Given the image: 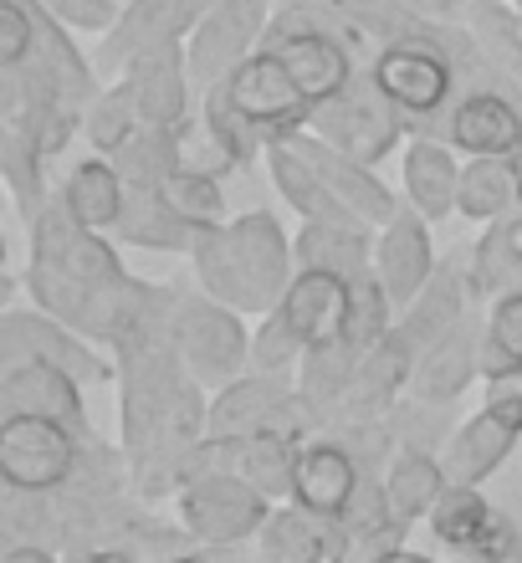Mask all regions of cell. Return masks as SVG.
<instances>
[{"instance_id": "5bb4252c", "label": "cell", "mask_w": 522, "mask_h": 563, "mask_svg": "<svg viewBox=\"0 0 522 563\" xmlns=\"http://www.w3.org/2000/svg\"><path fill=\"white\" fill-rule=\"evenodd\" d=\"M0 416H52L62 426L92 435L88 420V385L46 358H21L0 369Z\"/></svg>"}, {"instance_id": "603a6c76", "label": "cell", "mask_w": 522, "mask_h": 563, "mask_svg": "<svg viewBox=\"0 0 522 563\" xmlns=\"http://www.w3.org/2000/svg\"><path fill=\"white\" fill-rule=\"evenodd\" d=\"M477 379H481V318L466 312L462 323L451 328V333H441V339L420 354L415 374H410V395L456 405Z\"/></svg>"}, {"instance_id": "4316f807", "label": "cell", "mask_w": 522, "mask_h": 563, "mask_svg": "<svg viewBox=\"0 0 522 563\" xmlns=\"http://www.w3.org/2000/svg\"><path fill=\"white\" fill-rule=\"evenodd\" d=\"M292 246H298V267H323L348 282L374 272V225L358 221V216H344V221H302Z\"/></svg>"}, {"instance_id": "5b68a950", "label": "cell", "mask_w": 522, "mask_h": 563, "mask_svg": "<svg viewBox=\"0 0 522 563\" xmlns=\"http://www.w3.org/2000/svg\"><path fill=\"white\" fill-rule=\"evenodd\" d=\"M175 349L179 358L190 364V374L215 395L221 385L241 379L252 369V333H246V312L210 297L206 287L200 292H185L179 287L175 297Z\"/></svg>"}, {"instance_id": "f35d334b", "label": "cell", "mask_w": 522, "mask_h": 563, "mask_svg": "<svg viewBox=\"0 0 522 563\" xmlns=\"http://www.w3.org/2000/svg\"><path fill=\"white\" fill-rule=\"evenodd\" d=\"M302 339L277 318V312H262V323L252 328V369H271V374H298L302 364Z\"/></svg>"}, {"instance_id": "d590c367", "label": "cell", "mask_w": 522, "mask_h": 563, "mask_svg": "<svg viewBox=\"0 0 522 563\" xmlns=\"http://www.w3.org/2000/svg\"><path fill=\"white\" fill-rule=\"evenodd\" d=\"M389 430H395V445H420V451H446L451 430L462 426L456 420V405H441V400H420L404 389L395 410H389Z\"/></svg>"}, {"instance_id": "44dd1931", "label": "cell", "mask_w": 522, "mask_h": 563, "mask_svg": "<svg viewBox=\"0 0 522 563\" xmlns=\"http://www.w3.org/2000/svg\"><path fill=\"white\" fill-rule=\"evenodd\" d=\"M462 148L441 134H410L400 148V175L404 200L425 216V221H451L456 216V195H462Z\"/></svg>"}, {"instance_id": "4fadbf2b", "label": "cell", "mask_w": 522, "mask_h": 563, "mask_svg": "<svg viewBox=\"0 0 522 563\" xmlns=\"http://www.w3.org/2000/svg\"><path fill=\"white\" fill-rule=\"evenodd\" d=\"M195 21H200V5L195 0H129L119 11V21L98 36V73L103 77H119L138 52L149 46H169V42H190Z\"/></svg>"}, {"instance_id": "9c48e42d", "label": "cell", "mask_w": 522, "mask_h": 563, "mask_svg": "<svg viewBox=\"0 0 522 563\" xmlns=\"http://www.w3.org/2000/svg\"><path fill=\"white\" fill-rule=\"evenodd\" d=\"M210 88H221L225 103L236 108L267 144L292 134V129H308V119H313V103L302 98V88L292 82V73H287V62L277 57L271 46H256L252 57H241L236 67H231L221 82H210Z\"/></svg>"}, {"instance_id": "ffe728a7", "label": "cell", "mask_w": 522, "mask_h": 563, "mask_svg": "<svg viewBox=\"0 0 522 563\" xmlns=\"http://www.w3.org/2000/svg\"><path fill=\"white\" fill-rule=\"evenodd\" d=\"M262 159H267L271 185H277V195L292 206V216H298V221H344V216H354V210L333 195L329 175H323V164L313 159V148L302 144V129H292V134H282V139H271Z\"/></svg>"}, {"instance_id": "30bf717a", "label": "cell", "mask_w": 522, "mask_h": 563, "mask_svg": "<svg viewBox=\"0 0 522 563\" xmlns=\"http://www.w3.org/2000/svg\"><path fill=\"white\" fill-rule=\"evenodd\" d=\"M518 441H522V374L518 379H487V405L451 430L446 451H441L446 476L481 487L518 451Z\"/></svg>"}, {"instance_id": "7a4b0ae2", "label": "cell", "mask_w": 522, "mask_h": 563, "mask_svg": "<svg viewBox=\"0 0 522 563\" xmlns=\"http://www.w3.org/2000/svg\"><path fill=\"white\" fill-rule=\"evenodd\" d=\"M26 231H31V256H26V272H21V287L31 292L36 308L57 312L62 323H73L92 287L129 277L113 231H92V225L73 221L57 200Z\"/></svg>"}, {"instance_id": "83f0119b", "label": "cell", "mask_w": 522, "mask_h": 563, "mask_svg": "<svg viewBox=\"0 0 522 563\" xmlns=\"http://www.w3.org/2000/svg\"><path fill=\"white\" fill-rule=\"evenodd\" d=\"M119 246H138V252H165V256H190L195 225H185L159 195V185H129V206H123L119 225H113Z\"/></svg>"}, {"instance_id": "ee69618b", "label": "cell", "mask_w": 522, "mask_h": 563, "mask_svg": "<svg viewBox=\"0 0 522 563\" xmlns=\"http://www.w3.org/2000/svg\"><path fill=\"white\" fill-rule=\"evenodd\" d=\"M195 5H200V15H206V11H210V5H215V0H195Z\"/></svg>"}, {"instance_id": "277c9868", "label": "cell", "mask_w": 522, "mask_h": 563, "mask_svg": "<svg viewBox=\"0 0 522 563\" xmlns=\"http://www.w3.org/2000/svg\"><path fill=\"white\" fill-rule=\"evenodd\" d=\"M271 497L256 482L236 472V466H206V472L185 482L175 497L179 522L200 538L206 553H231L241 549L246 538H256L271 518Z\"/></svg>"}, {"instance_id": "f546056e", "label": "cell", "mask_w": 522, "mask_h": 563, "mask_svg": "<svg viewBox=\"0 0 522 563\" xmlns=\"http://www.w3.org/2000/svg\"><path fill=\"white\" fill-rule=\"evenodd\" d=\"M518 210V154H471L462 164V195H456V216L462 221H502Z\"/></svg>"}, {"instance_id": "7402d4cb", "label": "cell", "mask_w": 522, "mask_h": 563, "mask_svg": "<svg viewBox=\"0 0 522 563\" xmlns=\"http://www.w3.org/2000/svg\"><path fill=\"white\" fill-rule=\"evenodd\" d=\"M277 318H282L292 333L302 339V349H323V343L344 339V323H348V277L338 272H323V267H298L292 287L282 292L277 302Z\"/></svg>"}, {"instance_id": "6da1fadb", "label": "cell", "mask_w": 522, "mask_h": 563, "mask_svg": "<svg viewBox=\"0 0 522 563\" xmlns=\"http://www.w3.org/2000/svg\"><path fill=\"white\" fill-rule=\"evenodd\" d=\"M195 287L221 297L246 318H262L282 302L298 277V246L271 210H246L236 221H215L195 231L190 246Z\"/></svg>"}, {"instance_id": "1f68e13d", "label": "cell", "mask_w": 522, "mask_h": 563, "mask_svg": "<svg viewBox=\"0 0 522 563\" xmlns=\"http://www.w3.org/2000/svg\"><path fill=\"white\" fill-rule=\"evenodd\" d=\"M471 282H477L481 302L522 282V206L508 210L502 221H487V231L471 246Z\"/></svg>"}, {"instance_id": "8fae6325", "label": "cell", "mask_w": 522, "mask_h": 563, "mask_svg": "<svg viewBox=\"0 0 522 563\" xmlns=\"http://www.w3.org/2000/svg\"><path fill=\"white\" fill-rule=\"evenodd\" d=\"M82 430L52 416H0V482L57 492L82 461Z\"/></svg>"}, {"instance_id": "4dcf8cb0", "label": "cell", "mask_w": 522, "mask_h": 563, "mask_svg": "<svg viewBox=\"0 0 522 563\" xmlns=\"http://www.w3.org/2000/svg\"><path fill=\"white\" fill-rule=\"evenodd\" d=\"M492 518H497V507L487 503V492L471 487V482H451V487L441 492V503L431 507L425 528H431V538L441 549L471 559V549H477L481 533L492 528Z\"/></svg>"}, {"instance_id": "74e56055", "label": "cell", "mask_w": 522, "mask_h": 563, "mask_svg": "<svg viewBox=\"0 0 522 563\" xmlns=\"http://www.w3.org/2000/svg\"><path fill=\"white\" fill-rule=\"evenodd\" d=\"M113 159L129 185H165L179 169V134L175 129H138Z\"/></svg>"}, {"instance_id": "52a82bcc", "label": "cell", "mask_w": 522, "mask_h": 563, "mask_svg": "<svg viewBox=\"0 0 522 563\" xmlns=\"http://www.w3.org/2000/svg\"><path fill=\"white\" fill-rule=\"evenodd\" d=\"M308 129L323 134L333 148L364 159V164H379V159H389V154H400L404 139H410V119L389 103L385 88H379L374 73H364V67H358V77L338 92V98L313 108Z\"/></svg>"}, {"instance_id": "ba28073f", "label": "cell", "mask_w": 522, "mask_h": 563, "mask_svg": "<svg viewBox=\"0 0 522 563\" xmlns=\"http://www.w3.org/2000/svg\"><path fill=\"white\" fill-rule=\"evenodd\" d=\"M21 358L62 364L88 389L119 379V358L108 354L103 343H92L88 333H77L73 323H62L57 312L46 308H5V318H0V369L21 364Z\"/></svg>"}, {"instance_id": "7c38bea8", "label": "cell", "mask_w": 522, "mask_h": 563, "mask_svg": "<svg viewBox=\"0 0 522 563\" xmlns=\"http://www.w3.org/2000/svg\"><path fill=\"white\" fill-rule=\"evenodd\" d=\"M271 15H277V0H215V5L195 21L190 42H185L195 88L221 82L241 57H252L256 46L267 42Z\"/></svg>"}, {"instance_id": "d4e9b609", "label": "cell", "mask_w": 522, "mask_h": 563, "mask_svg": "<svg viewBox=\"0 0 522 563\" xmlns=\"http://www.w3.org/2000/svg\"><path fill=\"white\" fill-rule=\"evenodd\" d=\"M302 144L313 148V159L323 164V175H329V185H333V195L344 200L348 210H354L358 221H369L374 231L395 216V210L404 206V195H395L385 185V179L374 175V164H364V159H354V154H344V148H333L323 134H313V129H302Z\"/></svg>"}, {"instance_id": "f6af8a7d", "label": "cell", "mask_w": 522, "mask_h": 563, "mask_svg": "<svg viewBox=\"0 0 522 563\" xmlns=\"http://www.w3.org/2000/svg\"><path fill=\"white\" fill-rule=\"evenodd\" d=\"M518 154H522V144H518Z\"/></svg>"}, {"instance_id": "8992f818", "label": "cell", "mask_w": 522, "mask_h": 563, "mask_svg": "<svg viewBox=\"0 0 522 563\" xmlns=\"http://www.w3.org/2000/svg\"><path fill=\"white\" fill-rule=\"evenodd\" d=\"M256 430H292V435H318L313 405L302 400L298 374H271V369H246L241 379L215 389L206 416L210 441H246Z\"/></svg>"}, {"instance_id": "e575fe53", "label": "cell", "mask_w": 522, "mask_h": 563, "mask_svg": "<svg viewBox=\"0 0 522 563\" xmlns=\"http://www.w3.org/2000/svg\"><path fill=\"white\" fill-rule=\"evenodd\" d=\"M138 129H149L144 123V113H138V103H134V92L123 88L119 77L108 82L98 98L88 103V113H82V139H88V148H98V154H119L129 139L138 134Z\"/></svg>"}, {"instance_id": "d6986e66", "label": "cell", "mask_w": 522, "mask_h": 563, "mask_svg": "<svg viewBox=\"0 0 522 563\" xmlns=\"http://www.w3.org/2000/svg\"><path fill=\"white\" fill-rule=\"evenodd\" d=\"M256 553L287 563H338L354 559V543H348V528L338 518H323V512L287 497L271 507L267 528L256 533Z\"/></svg>"}, {"instance_id": "cb8c5ba5", "label": "cell", "mask_w": 522, "mask_h": 563, "mask_svg": "<svg viewBox=\"0 0 522 563\" xmlns=\"http://www.w3.org/2000/svg\"><path fill=\"white\" fill-rule=\"evenodd\" d=\"M52 200H57L73 221L92 225V231H113L123 206H129V179H123L119 159H108V154L92 148L88 159L67 164V175H62V185L52 190Z\"/></svg>"}, {"instance_id": "484cf974", "label": "cell", "mask_w": 522, "mask_h": 563, "mask_svg": "<svg viewBox=\"0 0 522 563\" xmlns=\"http://www.w3.org/2000/svg\"><path fill=\"white\" fill-rule=\"evenodd\" d=\"M302 435L292 430H256L246 441H215V466H236L246 482L267 492L271 503L292 497V472H298Z\"/></svg>"}, {"instance_id": "2e32d148", "label": "cell", "mask_w": 522, "mask_h": 563, "mask_svg": "<svg viewBox=\"0 0 522 563\" xmlns=\"http://www.w3.org/2000/svg\"><path fill=\"white\" fill-rule=\"evenodd\" d=\"M119 82L134 92V103H138V113H144L149 129H179V123L195 113V103H190L195 77H190L185 42L138 52V57L119 73Z\"/></svg>"}, {"instance_id": "3957f363", "label": "cell", "mask_w": 522, "mask_h": 563, "mask_svg": "<svg viewBox=\"0 0 522 563\" xmlns=\"http://www.w3.org/2000/svg\"><path fill=\"white\" fill-rule=\"evenodd\" d=\"M374 82L410 119V134H441L446 108L462 98V67L446 46V21H420L410 36H395L374 52Z\"/></svg>"}, {"instance_id": "b9f144b4", "label": "cell", "mask_w": 522, "mask_h": 563, "mask_svg": "<svg viewBox=\"0 0 522 563\" xmlns=\"http://www.w3.org/2000/svg\"><path fill=\"white\" fill-rule=\"evenodd\" d=\"M67 553L52 543H0V563H62Z\"/></svg>"}, {"instance_id": "bcb514c9", "label": "cell", "mask_w": 522, "mask_h": 563, "mask_svg": "<svg viewBox=\"0 0 522 563\" xmlns=\"http://www.w3.org/2000/svg\"><path fill=\"white\" fill-rule=\"evenodd\" d=\"M518 5H522V0H518Z\"/></svg>"}, {"instance_id": "8d00e7d4", "label": "cell", "mask_w": 522, "mask_h": 563, "mask_svg": "<svg viewBox=\"0 0 522 563\" xmlns=\"http://www.w3.org/2000/svg\"><path fill=\"white\" fill-rule=\"evenodd\" d=\"M159 195L169 200V210H175L185 225H215L225 221V190H221V175H210V169H190V164H179L175 175L159 185Z\"/></svg>"}, {"instance_id": "e0dca14e", "label": "cell", "mask_w": 522, "mask_h": 563, "mask_svg": "<svg viewBox=\"0 0 522 563\" xmlns=\"http://www.w3.org/2000/svg\"><path fill=\"white\" fill-rule=\"evenodd\" d=\"M441 139L471 154H518L522 144V103L508 88H471L446 108Z\"/></svg>"}, {"instance_id": "836d02e7", "label": "cell", "mask_w": 522, "mask_h": 563, "mask_svg": "<svg viewBox=\"0 0 522 563\" xmlns=\"http://www.w3.org/2000/svg\"><path fill=\"white\" fill-rule=\"evenodd\" d=\"M522 374V282L487 297L481 312V379H518Z\"/></svg>"}, {"instance_id": "ac0fdd59", "label": "cell", "mask_w": 522, "mask_h": 563, "mask_svg": "<svg viewBox=\"0 0 522 563\" xmlns=\"http://www.w3.org/2000/svg\"><path fill=\"white\" fill-rule=\"evenodd\" d=\"M358 482H364V461L338 435L318 430V435L302 441L298 472H292V503L313 507L323 518H344V507L354 503Z\"/></svg>"}, {"instance_id": "ab89813d", "label": "cell", "mask_w": 522, "mask_h": 563, "mask_svg": "<svg viewBox=\"0 0 522 563\" xmlns=\"http://www.w3.org/2000/svg\"><path fill=\"white\" fill-rule=\"evenodd\" d=\"M42 5H52L73 31H108L123 11L119 0H42Z\"/></svg>"}, {"instance_id": "f1b7e54d", "label": "cell", "mask_w": 522, "mask_h": 563, "mask_svg": "<svg viewBox=\"0 0 522 563\" xmlns=\"http://www.w3.org/2000/svg\"><path fill=\"white\" fill-rule=\"evenodd\" d=\"M446 487H451V476H446L441 451L400 445L385 466V492H389V503H395V518L410 522V528L431 518V507L441 503V492Z\"/></svg>"}, {"instance_id": "60d3db41", "label": "cell", "mask_w": 522, "mask_h": 563, "mask_svg": "<svg viewBox=\"0 0 522 563\" xmlns=\"http://www.w3.org/2000/svg\"><path fill=\"white\" fill-rule=\"evenodd\" d=\"M471 559H481V563H518L522 559V528L508 518V512H497L492 528H487L481 543L471 549Z\"/></svg>"}, {"instance_id": "9a60e30c", "label": "cell", "mask_w": 522, "mask_h": 563, "mask_svg": "<svg viewBox=\"0 0 522 563\" xmlns=\"http://www.w3.org/2000/svg\"><path fill=\"white\" fill-rule=\"evenodd\" d=\"M431 225L410 200H404L395 216H389L379 231H374V272L379 282L389 287L395 297V308H410L420 292H425V282L435 277V241H431Z\"/></svg>"}, {"instance_id": "7bdbcfd3", "label": "cell", "mask_w": 522, "mask_h": 563, "mask_svg": "<svg viewBox=\"0 0 522 563\" xmlns=\"http://www.w3.org/2000/svg\"><path fill=\"white\" fill-rule=\"evenodd\" d=\"M518 206H522V154H518Z\"/></svg>"}, {"instance_id": "d6a6232c", "label": "cell", "mask_w": 522, "mask_h": 563, "mask_svg": "<svg viewBox=\"0 0 522 563\" xmlns=\"http://www.w3.org/2000/svg\"><path fill=\"white\" fill-rule=\"evenodd\" d=\"M0 175H5V190H11V206L21 221H36L46 206H52V185H46V154L31 144L21 129L0 123Z\"/></svg>"}]
</instances>
